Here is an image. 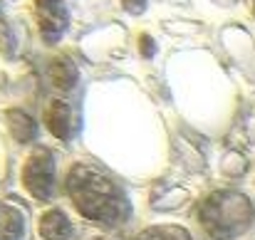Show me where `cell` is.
Instances as JSON below:
<instances>
[{
	"label": "cell",
	"instance_id": "6da1fadb",
	"mask_svg": "<svg viewBox=\"0 0 255 240\" xmlns=\"http://www.w3.org/2000/svg\"><path fill=\"white\" fill-rule=\"evenodd\" d=\"M67 193L75 203V208L87 221L104 223V226H119L129 221V201L127 196L99 171L77 163L67 176Z\"/></svg>",
	"mask_w": 255,
	"mask_h": 240
},
{
	"label": "cell",
	"instance_id": "7a4b0ae2",
	"mask_svg": "<svg viewBox=\"0 0 255 240\" xmlns=\"http://www.w3.org/2000/svg\"><path fill=\"white\" fill-rule=\"evenodd\" d=\"M198 223L211 238L231 240L251 223V203L243 193H211L198 208Z\"/></svg>",
	"mask_w": 255,
	"mask_h": 240
},
{
	"label": "cell",
	"instance_id": "3957f363",
	"mask_svg": "<svg viewBox=\"0 0 255 240\" xmlns=\"http://www.w3.org/2000/svg\"><path fill=\"white\" fill-rule=\"evenodd\" d=\"M22 183L25 188L40 198L47 201L52 198V188H55V159L50 149H35L30 154V159L22 168Z\"/></svg>",
	"mask_w": 255,
	"mask_h": 240
},
{
	"label": "cell",
	"instance_id": "277c9868",
	"mask_svg": "<svg viewBox=\"0 0 255 240\" xmlns=\"http://www.w3.org/2000/svg\"><path fill=\"white\" fill-rule=\"evenodd\" d=\"M75 228L62 211H47L40 218V238L42 240H72Z\"/></svg>",
	"mask_w": 255,
	"mask_h": 240
},
{
	"label": "cell",
	"instance_id": "5b68a950",
	"mask_svg": "<svg viewBox=\"0 0 255 240\" xmlns=\"http://www.w3.org/2000/svg\"><path fill=\"white\" fill-rule=\"evenodd\" d=\"M47 77L52 82V87H57V89H62V92H70V89L77 84L80 72H77V65H75L70 57L60 55V57H52V60H50V65H47Z\"/></svg>",
	"mask_w": 255,
	"mask_h": 240
},
{
	"label": "cell",
	"instance_id": "8992f818",
	"mask_svg": "<svg viewBox=\"0 0 255 240\" xmlns=\"http://www.w3.org/2000/svg\"><path fill=\"white\" fill-rule=\"evenodd\" d=\"M47 129L57 136V139H70L72 134V109L67 102L62 99H55L50 107H47Z\"/></svg>",
	"mask_w": 255,
	"mask_h": 240
},
{
	"label": "cell",
	"instance_id": "52a82bcc",
	"mask_svg": "<svg viewBox=\"0 0 255 240\" xmlns=\"http://www.w3.org/2000/svg\"><path fill=\"white\" fill-rule=\"evenodd\" d=\"M25 233V221L17 208L0 203V240H20Z\"/></svg>",
	"mask_w": 255,
	"mask_h": 240
},
{
	"label": "cell",
	"instance_id": "ba28073f",
	"mask_svg": "<svg viewBox=\"0 0 255 240\" xmlns=\"http://www.w3.org/2000/svg\"><path fill=\"white\" fill-rule=\"evenodd\" d=\"M7 126H10V131H12V136L17 139V141H32L35 139V131H37V126H35V121L25 114V112H20V109H7Z\"/></svg>",
	"mask_w": 255,
	"mask_h": 240
},
{
	"label": "cell",
	"instance_id": "9c48e42d",
	"mask_svg": "<svg viewBox=\"0 0 255 240\" xmlns=\"http://www.w3.org/2000/svg\"><path fill=\"white\" fill-rule=\"evenodd\" d=\"M139 240H191V236L183 228H176V226H159V228L144 231L139 236Z\"/></svg>",
	"mask_w": 255,
	"mask_h": 240
},
{
	"label": "cell",
	"instance_id": "30bf717a",
	"mask_svg": "<svg viewBox=\"0 0 255 240\" xmlns=\"http://www.w3.org/2000/svg\"><path fill=\"white\" fill-rule=\"evenodd\" d=\"M37 17H55V20H70L65 0H32Z\"/></svg>",
	"mask_w": 255,
	"mask_h": 240
},
{
	"label": "cell",
	"instance_id": "8fae6325",
	"mask_svg": "<svg viewBox=\"0 0 255 240\" xmlns=\"http://www.w3.org/2000/svg\"><path fill=\"white\" fill-rule=\"evenodd\" d=\"M139 55H141L144 60H151V57L156 55V40H154L149 32H141V35H139Z\"/></svg>",
	"mask_w": 255,
	"mask_h": 240
},
{
	"label": "cell",
	"instance_id": "7c38bea8",
	"mask_svg": "<svg viewBox=\"0 0 255 240\" xmlns=\"http://www.w3.org/2000/svg\"><path fill=\"white\" fill-rule=\"evenodd\" d=\"M119 2H122V10L127 15H134V17H139L149 10V0H119Z\"/></svg>",
	"mask_w": 255,
	"mask_h": 240
},
{
	"label": "cell",
	"instance_id": "4fadbf2b",
	"mask_svg": "<svg viewBox=\"0 0 255 240\" xmlns=\"http://www.w3.org/2000/svg\"><path fill=\"white\" fill-rule=\"evenodd\" d=\"M253 2H255V0H253ZM253 12H255V7H253Z\"/></svg>",
	"mask_w": 255,
	"mask_h": 240
}]
</instances>
